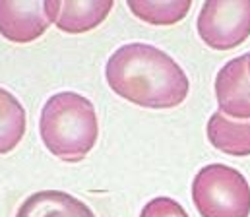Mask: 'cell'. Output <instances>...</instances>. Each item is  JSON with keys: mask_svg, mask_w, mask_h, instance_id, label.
Segmentation results:
<instances>
[{"mask_svg": "<svg viewBox=\"0 0 250 217\" xmlns=\"http://www.w3.org/2000/svg\"><path fill=\"white\" fill-rule=\"evenodd\" d=\"M109 87L147 109H173L188 95L190 81L173 57L147 43L119 47L105 66Z\"/></svg>", "mask_w": 250, "mask_h": 217, "instance_id": "1", "label": "cell"}, {"mask_svg": "<svg viewBox=\"0 0 250 217\" xmlns=\"http://www.w3.org/2000/svg\"><path fill=\"white\" fill-rule=\"evenodd\" d=\"M39 132L43 144L55 157L68 163L82 161L99 136L95 107L80 93H55L41 109Z\"/></svg>", "mask_w": 250, "mask_h": 217, "instance_id": "2", "label": "cell"}, {"mask_svg": "<svg viewBox=\"0 0 250 217\" xmlns=\"http://www.w3.org/2000/svg\"><path fill=\"white\" fill-rule=\"evenodd\" d=\"M192 202L202 217H249L250 186L237 169L211 163L196 173Z\"/></svg>", "mask_w": 250, "mask_h": 217, "instance_id": "3", "label": "cell"}, {"mask_svg": "<svg viewBox=\"0 0 250 217\" xmlns=\"http://www.w3.org/2000/svg\"><path fill=\"white\" fill-rule=\"evenodd\" d=\"M202 41L215 51H231L250 37V0H209L198 21Z\"/></svg>", "mask_w": 250, "mask_h": 217, "instance_id": "4", "label": "cell"}, {"mask_svg": "<svg viewBox=\"0 0 250 217\" xmlns=\"http://www.w3.org/2000/svg\"><path fill=\"white\" fill-rule=\"evenodd\" d=\"M215 97L219 113L235 120H250V72L249 55L223 64L215 76Z\"/></svg>", "mask_w": 250, "mask_h": 217, "instance_id": "5", "label": "cell"}, {"mask_svg": "<svg viewBox=\"0 0 250 217\" xmlns=\"http://www.w3.org/2000/svg\"><path fill=\"white\" fill-rule=\"evenodd\" d=\"M45 2L0 0V33L12 43H31L51 25Z\"/></svg>", "mask_w": 250, "mask_h": 217, "instance_id": "6", "label": "cell"}, {"mask_svg": "<svg viewBox=\"0 0 250 217\" xmlns=\"http://www.w3.org/2000/svg\"><path fill=\"white\" fill-rule=\"evenodd\" d=\"M113 6L111 0H47V14L64 33H85L103 23Z\"/></svg>", "mask_w": 250, "mask_h": 217, "instance_id": "7", "label": "cell"}, {"mask_svg": "<svg viewBox=\"0 0 250 217\" xmlns=\"http://www.w3.org/2000/svg\"><path fill=\"white\" fill-rule=\"evenodd\" d=\"M16 217H95L87 204L61 190H41L27 196Z\"/></svg>", "mask_w": 250, "mask_h": 217, "instance_id": "8", "label": "cell"}, {"mask_svg": "<svg viewBox=\"0 0 250 217\" xmlns=\"http://www.w3.org/2000/svg\"><path fill=\"white\" fill-rule=\"evenodd\" d=\"M206 130L215 149L235 157L250 155V120H233L223 113H215L208 120Z\"/></svg>", "mask_w": 250, "mask_h": 217, "instance_id": "9", "label": "cell"}, {"mask_svg": "<svg viewBox=\"0 0 250 217\" xmlns=\"http://www.w3.org/2000/svg\"><path fill=\"white\" fill-rule=\"evenodd\" d=\"M25 109L4 87H0V153H10L25 134Z\"/></svg>", "mask_w": 250, "mask_h": 217, "instance_id": "10", "label": "cell"}, {"mask_svg": "<svg viewBox=\"0 0 250 217\" xmlns=\"http://www.w3.org/2000/svg\"><path fill=\"white\" fill-rule=\"evenodd\" d=\"M192 2L190 0H130V12L151 25H173L185 20Z\"/></svg>", "mask_w": 250, "mask_h": 217, "instance_id": "11", "label": "cell"}, {"mask_svg": "<svg viewBox=\"0 0 250 217\" xmlns=\"http://www.w3.org/2000/svg\"><path fill=\"white\" fill-rule=\"evenodd\" d=\"M140 217H188V214L177 200L167 198V196H159V198L149 200L144 206Z\"/></svg>", "mask_w": 250, "mask_h": 217, "instance_id": "12", "label": "cell"}, {"mask_svg": "<svg viewBox=\"0 0 250 217\" xmlns=\"http://www.w3.org/2000/svg\"><path fill=\"white\" fill-rule=\"evenodd\" d=\"M249 55V72H250V53H247Z\"/></svg>", "mask_w": 250, "mask_h": 217, "instance_id": "13", "label": "cell"}]
</instances>
